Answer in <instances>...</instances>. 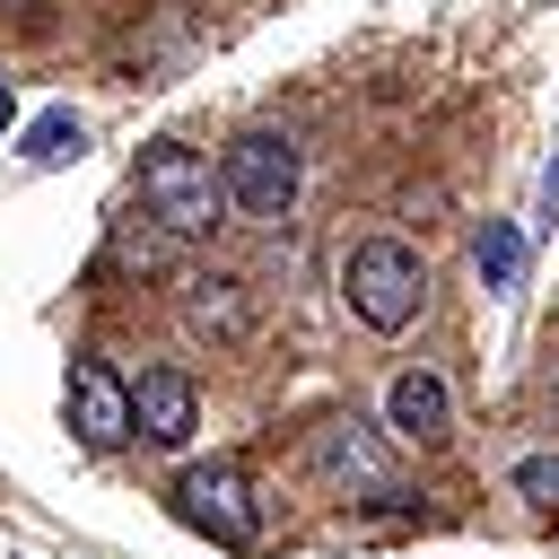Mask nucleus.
I'll use <instances>...</instances> for the list:
<instances>
[{
	"mask_svg": "<svg viewBox=\"0 0 559 559\" xmlns=\"http://www.w3.org/2000/svg\"><path fill=\"white\" fill-rule=\"evenodd\" d=\"M140 210L166 236H218L227 227V183H218V166L201 148L157 140V148H140Z\"/></svg>",
	"mask_w": 559,
	"mask_h": 559,
	"instance_id": "f257e3e1",
	"label": "nucleus"
},
{
	"mask_svg": "<svg viewBox=\"0 0 559 559\" xmlns=\"http://www.w3.org/2000/svg\"><path fill=\"white\" fill-rule=\"evenodd\" d=\"M341 297H349V314H358L367 332H402V323L428 306V262H419L402 236H367V245H349V262H341Z\"/></svg>",
	"mask_w": 559,
	"mask_h": 559,
	"instance_id": "f03ea898",
	"label": "nucleus"
},
{
	"mask_svg": "<svg viewBox=\"0 0 559 559\" xmlns=\"http://www.w3.org/2000/svg\"><path fill=\"white\" fill-rule=\"evenodd\" d=\"M306 463H314V480H323L332 498H367V507H402V498H411L402 463L384 454V437H376L367 419H323L314 445H306Z\"/></svg>",
	"mask_w": 559,
	"mask_h": 559,
	"instance_id": "7ed1b4c3",
	"label": "nucleus"
},
{
	"mask_svg": "<svg viewBox=\"0 0 559 559\" xmlns=\"http://www.w3.org/2000/svg\"><path fill=\"white\" fill-rule=\"evenodd\" d=\"M175 507H183V524H192V533H210L218 550H253V542H262V498H253L245 463H227V454L183 463Z\"/></svg>",
	"mask_w": 559,
	"mask_h": 559,
	"instance_id": "20e7f679",
	"label": "nucleus"
},
{
	"mask_svg": "<svg viewBox=\"0 0 559 559\" xmlns=\"http://www.w3.org/2000/svg\"><path fill=\"white\" fill-rule=\"evenodd\" d=\"M297 140L288 131H245L236 148H227V166H218V183H227V210H245V218H288V201H297Z\"/></svg>",
	"mask_w": 559,
	"mask_h": 559,
	"instance_id": "39448f33",
	"label": "nucleus"
},
{
	"mask_svg": "<svg viewBox=\"0 0 559 559\" xmlns=\"http://www.w3.org/2000/svg\"><path fill=\"white\" fill-rule=\"evenodd\" d=\"M70 428H79V445H122L131 437V384L105 367V358H79L70 367Z\"/></svg>",
	"mask_w": 559,
	"mask_h": 559,
	"instance_id": "423d86ee",
	"label": "nucleus"
},
{
	"mask_svg": "<svg viewBox=\"0 0 559 559\" xmlns=\"http://www.w3.org/2000/svg\"><path fill=\"white\" fill-rule=\"evenodd\" d=\"M192 419H201V393H192L183 367H148V376L131 384V428H140L148 445H183Z\"/></svg>",
	"mask_w": 559,
	"mask_h": 559,
	"instance_id": "0eeeda50",
	"label": "nucleus"
},
{
	"mask_svg": "<svg viewBox=\"0 0 559 559\" xmlns=\"http://www.w3.org/2000/svg\"><path fill=\"white\" fill-rule=\"evenodd\" d=\"M183 323H192L201 341H227V349H236V341L253 332V288H245L236 271H192V280H183Z\"/></svg>",
	"mask_w": 559,
	"mask_h": 559,
	"instance_id": "6e6552de",
	"label": "nucleus"
},
{
	"mask_svg": "<svg viewBox=\"0 0 559 559\" xmlns=\"http://www.w3.org/2000/svg\"><path fill=\"white\" fill-rule=\"evenodd\" d=\"M445 419H454V393H445V376H428V367L393 376V393H384V428H393L402 445H437V437H445Z\"/></svg>",
	"mask_w": 559,
	"mask_h": 559,
	"instance_id": "1a4fd4ad",
	"label": "nucleus"
},
{
	"mask_svg": "<svg viewBox=\"0 0 559 559\" xmlns=\"http://www.w3.org/2000/svg\"><path fill=\"white\" fill-rule=\"evenodd\" d=\"M472 262H480L489 288H515V280H524V236H515V218H489V227L472 236Z\"/></svg>",
	"mask_w": 559,
	"mask_h": 559,
	"instance_id": "9d476101",
	"label": "nucleus"
},
{
	"mask_svg": "<svg viewBox=\"0 0 559 559\" xmlns=\"http://www.w3.org/2000/svg\"><path fill=\"white\" fill-rule=\"evenodd\" d=\"M79 148H87V131H79L70 105H52V114L26 122V157H35V166H61V157H79Z\"/></svg>",
	"mask_w": 559,
	"mask_h": 559,
	"instance_id": "9b49d317",
	"label": "nucleus"
},
{
	"mask_svg": "<svg viewBox=\"0 0 559 559\" xmlns=\"http://www.w3.org/2000/svg\"><path fill=\"white\" fill-rule=\"evenodd\" d=\"M515 498H533V507L559 515V454H524L515 463Z\"/></svg>",
	"mask_w": 559,
	"mask_h": 559,
	"instance_id": "f8f14e48",
	"label": "nucleus"
},
{
	"mask_svg": "<svg viewBox=\"0 0 559 559\" xmlns=\"http://www.w3.org/2000/svg\"><path fill=\"white\" fill-rule=\"evenodd\" d=\"M9 114H17V96H9V79H0V131H9Z\"/></svg>",
	"mask_w": 559,
	"mask_h": 559,
	"instance_id": "ddd939ff",
	"label": "nucleus"
}]
</instances>
